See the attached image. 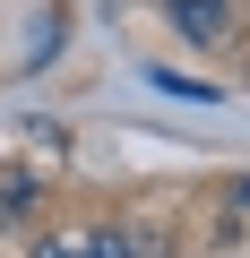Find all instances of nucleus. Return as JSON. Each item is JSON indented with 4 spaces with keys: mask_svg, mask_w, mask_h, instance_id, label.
<instances>
[{
    "mask_svg": "<svg viewBox=\"0 0 250 258\" xmlns=\"http://www.w3.org/2000/svg\"><path fill=\"white\" fill-rule=\"evenodd\" d=\"M173 18H181V35L216 43V35H224V0H173Z\"/></svg>",
    "mask_w": 250,
    "mask_h": 258,
    "instance_id": "f257e3e1",
    "label": "nucleus"
},
{
    "mask_svg": "<svg viewBox=\"0 0 250 258\" xmlns=\"http://www.w3.org/2000/svg\"><path fill=\"white\" fill-rule=\"evenodd\" d=\"M147 78H156L164 95H181V103H207V95H216V86H198V78H181V69H147Z\"/></svg>",
    "mask_w": 250,
    "mask_h": 258,
    "instance_id": "f03ea898",
    "label": "nucleus"
},
{
    "mask_svg": "<svg viewBox=\"0 0 250 258\" xmlns=\"http://www.w3.org/2000/svg\"><path fill=\"white\" fill-rule=\"evenodd\" d=\"M35 207V181H9V189H0V215H26Z\"/></svg>",
    "mask_w": 250,
    "mask_h": 258,
    "instance_id": "7ed1b4c3",
    "label": "nucleus"
},
{
    "mask_svg": "<svg viewBox=\"0 0 250 258\" xmlns=\"http://www.w3.org/2000/svg\"><path fill=\"white\" fill-rule=\"evenodd\" d=\"M86 258H130V241H121V232H95V241H86Z\"/></svg>",
    "mask_w": 250,
    "mask_h": 258,
    "instance_id": "20e7f679",
    "label": "nucleus"
},
{
    "mask_svg": "<svg viewBox=\"0 0 250 258\" xmlns=\"http://www.w3.org/2000/svg\"><path fill=\"white\" fill-rule=\"evenodd\" d=\"M35 258H86V241H43Z\"/></svg>",
    "mask_w": 250,
    "mask_h": 258,
    "instance_id": "39448f33",
    "label": "nucleus"
},
{
    "mask_svg": "<svg viewBox=\"0 0 250 258\" xmlns=\"http://www.w3.org/2000/svg\"><path fill=\"white\" fill-rule=\"evenodd\" d=\"M233 207H250V172H241V181H233Z\"/></svg>",
    "mask_w": 250,
    "mask_h": 258,
    "instance_id": "423d86ee",
    "label": "nucleus"
}]
</instances>
